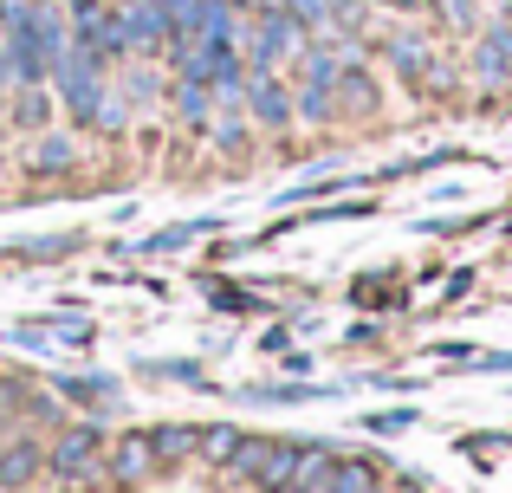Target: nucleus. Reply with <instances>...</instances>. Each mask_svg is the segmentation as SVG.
Listing matches in <instances>:
<instances>
[{
  "label": "nucleus",
  "mask_w": 512,
  "mask_h": 493,
  "mask_svg": "<svg viewBox=\"0 0 512 493\" xmlns=\"http://www.w3.org/2000/svg\"><path fill=\"white\" fill-rule=\"evenodd\" d=\"M234 474H247L260 493H286L292 487V468H299V442H273V435H240L234 461H227Z\"/></svg>",
  "instance_id": "1"
},
{
  "label": "nucleus",
  "mask_w": 512,
  "mask_h": 493,
  "mask_svg": "<svg viewBox=\"0 0 512 493\" xmlns=\"http://www.w3.org/2000/svg\"><path fill=\"white\" fill-rule=\"evenodd\" d=\"M52 78H59V98H65V111H72V124H91V117H98V98H104V59L85 52V46H72L52 65Z\"/></svg>",
  "instance_id": "2"
},
{
  "label": "nucleus",
  "mask_w": 512,
  "mask_h": 493,
  "mask_svg": "<svg viewBox=\"0 0 512 493\" xmlns=\"http://www.w3.org/2000/svg\"><path fill=\"white\" fill-rule=\"evenodd\" d=\"M46 474L52 481H104V435L98 429H65L59 448L46 455Z\"/></svg>",
  "instance_id": "3"
},
{
  "label": "nucleus",
  "mask_w": 512,
  "mask_h": 493,
  "mask_svg": "<svg viewBox=\"0 0 512 493\" xmlns=\"http://www.w3.org/2000/svg\"><path fill=\"white\" fill-rule=\"evenodd\" d=\"M286 52H299V20H292L286 7H266V13H260V26L247 33V59H253V72H273Z\"/></svg>",
  "instance_id": "4"
},
{
  "label": "nucleus",
  "mask_w": 512,
  "mask_h": 493,
  "mask_svg": "<svg viewBox=\"0 0 512 493\" xmlns=\"http://www.w3.org/2000/svg\"><path fill=\"white\" fill-rule=\"evenodd\" d=\"M104 474H111V487H143L150 474H163V461H156L150 435H117L104 455Z\"/></svg>",
  "instance_id": "5"
},
{
  "label": "nucleus",
  "mask_w": 512,
  "mask_h": 493,
  "mask_svg": "<svg viewBox=\"0 0 512 493\" xmlns=\"http://www.w3.org/2000/svg\"><path fill=\"white\" fill-rule=\"evenodd\" d=\"M39 468H46V455H39L26 435H7V442H0V487H33Z\"/></svg>",
  "instance_id": "6"
},
{
  "label": "nucleus",
  "mask_w": 512,
  "mask_h": 493,
  "mask_svg": "<svg viewBox=\"0 0 512 493\" xmlns=\"http://www.w3.org/2000/svg\"><path fill=\"white\" fill-rule=\"evenodd\" d=\"M33 46L46 65H59L65 52H72V26H65L59 7H46V0H33Z\"/></svg>",
  "instance_id": "7"
},
{
  "label": "nucleus",
  "mask_w": 512,
  "mask_h": 493,
  "mask_svg": "<svg viewBox=\"0 0 512 493\" xmlns=\"http://www.w3.org/2000/svg\"><path fill=\"white\" fill-rule=\"evenodd\" d=\"M247 111L260 117L266 130L292 124V98H286V85H273V78H266V72H253V85H247Z\"/></svg>",
  "instance_id": "8"
},
{
  "label": "nucleus",
  "mask_w": 512,
  "mask_h": 493,
  "mask_svg": "<svg viewBox=\"0 0 512 493\" xmlns=\"http://www.w3.org/2000/svg\"><path fill=\"white\" fill-rule=\"evenodd\" d=\"M59 396L65 403H85V409H117L124 403L117 377H59Z\"/></svg>",
  "instance_id": "9"
},
{
  "label": "nucleus",
  "mask_w": 512,
  "mask_h": 493,
  "mask_svg": "<svg viewBox=\"0 0 512 493\" xmlns=\"http://www.w3.org/2000/svg\"><path fill=\"white\" fill-rule=\"evenodd\" d=\"M124 26H130V46H163V39H169V13L156 7V0H130Z\"/></svg>",
  "instance_id": "10"
},
{
  "label": "nucleus",
  "mask_w": 512,
  "mask_h": 493,
  "mask_svg": "<svg viewBox=\"0 0 512 493\" xmlns=\"http://www.w3.org/2000/svg\"><path fill=\"white\" fill-rule=\"evenodd\" d=\"M506 65H512V26H493V33L480 39V52H474V72L487 78V85H500Z\"/></svg>",
  "instance_id": "11"
},
{
  "label": "nucleus",
  "mask_w": 512,
  "mask_h": 493,
  "mask_svg": "<svg viewBox=\"0 0 512 493\" xmlns=\"http://www.w3.org/2000/svg\"><path fill=\"white\" fill-rule=\"evenodd\" d=\"M240 435H247V429H234V422H214V429H195V455L208 461V468H227V461H234V448H240Z\"/></svg>",
  "instance_id": "12"
},
{
  "label": "nucleus",
  "mask_w": 512,
  "mask_h": 493,
  "mask_svg": "<svg viewBox=\"0 0 512 493\" xmlns=\"http://www.w3.org/2000/svg\"><path fill=\"white\" fill-rule=\"evenodd\" d=\"M143 435H150V448H156L163 468H175V461L195 455V429H188V422H163V429H143Z\"/></svg>",
  "instance_id": "13"
},
{
  "label": "nucleus",
  "mask_w": 512,
  "mask_h": 493,
  "mask_svg": "<svg viewBox=\"0 0 512 493\" xmlns=\"http://www.w3.org/2000/svg\"><path fill=\"white\" fill-rule=\"evenodd\" d=\"M331 448H299V468H292V487L286 493H325V481H331Z\"/></svg>",
  "instance_id": "14"
},
{
  "label": "nucleus",
  "mask_w": 512,
  "mask_h": 493,
  "mask_svg": "<svg viewBox=\"0 0 512 493\" xmlns=\"http://www.w3.org/2000/svg\"><path fill=\"white\" fill-rule=\"evenodd\" d=\"M325 493H376V468L370 461H331Z\"/></svg>",
  "instance_id": "15"
},
{
  "label": "nucleus",
  "mask_w": 512,
  "mask_h": 493,
  "mask_svg": "<svg viewBox=\"0 0 512 493\" xmlns=\"http://www.w3.org/2000/svg\"><path fill=\"white\" fill-rule=\"evenodd\" d=\"M175 111L201 130V124H208V85H201V78H182V85H175Z\"/></svg>",
  "instance_id": "16"
},
{
  "label": "nucleus",
  "mask_w": 512,
  "mask_h": 493,
  "mask_svg": "<svg viewBox=\"0 0 512 493\" xmlns=\"http://www.w3.org/2000/svg\"><path fill=\"white\" fill-rule=\"evenodd\" d=\"M338 98H344V111H376V85L363 72H338Z\"/></svg>",
  "instance_id": "17"
},
{
  "label": "nucleus",
  "mask_w": 512,
  "mask_h": 493,
  "mask_svg": "<svg viewBox=\"0 0 512 493\" xmlns=\"http://www.w3.org/2000/svg\"><path fill=\"white\" fill-rule=\"evenodd\" d=\"M0 33H7V39L33 33V0H0Z\"/></svg>",
  "instance_id": "18"
},
{
  "label": "nucleus",
  "mask_w": 512,
  "mask_h": 493,
  "mask_svg": "<svg viewBox=\"0 0 512 493\" xmlns=\"http://www.w3.org/2000/svg\"><path fill=\"white\" fill-rule=\"evenodd\" d=\"M13 253H26V260H65V253H78V234H52V241H20Z\"/></svg>",
  "instance_id": "19"
},
{
  "label": "nucleus",
  "mask_w": 512,
  "mask_h": 493,
  "mask_svg": "<svg viewBox=\"0 0 512 493\" xmlns=\"http://www.w3.org/2000/svg\"><path fill=\"white\" fill-rule=\"evenodd\" d=\"M33 169H39V176H46V169H72V137H46L33 150Z\"/></svg>",
  "instance_id": "20"
},
{
  "label": "nucleus",
  "mask_w": 512,
  "mask_h": 493,
  "mask_svg": "<svg viewBox=\"0 0 512 493\" xmlns=\"http://www.w3.org/2000/svg\"><path fill=\"white\" fill-rule=\"evenodd\" d=\"M208 228H221V221H188V228H163V234L150 241V253H175V247H188L195 234H208Z\"/></svg>",
  "instance_id": "21"
},
{
  "label": "nucleus",
  "mask_w": 512,
  "mask_h": 493,
  "mask_svg": "<svg viewBox=\"0 0 512 493\" xmlns=\"http://www.w3.org/2000/svg\"><path fill=\"white\" fill-rule=\"evenodd\" d=\"M150 377H175V383H201V364L195 357H163V364H143Z\"/></svg>",
  "instance_id": "22"
},
{
  "label": "nucleus",
  "mask_w": 512,
  "mask_h": 493,
  "mask_svg": "<svg viewBox=\"0 0 512 493\" xmlns=\"http://www.w3.org/2000/svg\"><path fill=\"white\" fill-rule=\"evenodd\" d=\"M305 85H338V59H331L325 46L305 52Z\"/></svg>",
  "instance_id": "23"
},
{
  "label": "nucleus",
  "mask_w": 512,
  "mask_h": 493,
  "mask_svg": "<svg viewBox=\"0 0 512 493\" xmlns=\"http://www.w3.org/2000/svg\"><path fill=\"white\" fill-rule=\"evenodd\" d=\"M13 409H26V383L20 377H0V422H7Z\"/></svg>",
  "instance_id": "24"
},
{
  "label": "nucleus",
  "mask_w": 512,
  "mask_h": 493,
  "mask_svg": "<svg viewBox=\"0 0 512 493\" xmlns=\"http://www.w3.org/2000/svg\"><path fill=\"white\" fill-rule=\"evenodd\" d=\"M299 111H305V117H331V85H305Z\"/></svg>",
  "instance_id": "25"
},
{
  "label": "nucleus",
  "mask_w": 512,
  "mask_h": 493,
  "mask_svg": "<svg viewBox=\"0 0 512 493\" xmlns=\"http://www.w3.org/2000/svg\"><path fill=\"white\" fill-rule=\"evenodd\" d=\"M422 59H428V52H422V39H396V65H402V72H415Z\"/></svg>",
  "instance_id": "26"
},
{
  "label": "nucleus",
  "mask_w": 512,
  "mask_h": 493,
  "mask_svg": "<svg viewBox=\"0 0 512 493\" xmlns=\"http://www.w3.org/2000/svg\"><path fill=\"white\" fill-rule=\"evenodd\" d=\"M409 422H415L409 409H389V416H370V429H376V435H396V429H409Z\"/></svg>",
  "instance_id": "27"
},
{
  "label": "nucleus",
  "mask_w": 512,
  "mask_h": 493,
  "mask_svg": "<svg viewBox=\"0 0 512 493\" xmlns=\"http://www.w3.org/2000/svg\"><path fill=\"white\" fill-rule=\"evenodd\" d=\"M39 117H46V98H39V91H26V98H20V124H39Z\"/></svg>",
  "instance_id": "28"
},
{
  "label": "nucleus",
  "mask_w": 512,
  "mask_h": 493,
  "mask_svg": "<svg viewBox=\"0 0 512 493\" xmlns=\"http://www.w3.org/2000/svg\"><path fill=\"white\" fill-rule=\"evenodd\" d=\"M214 137H221V150H240V117H221V130H214Z\"/></svg>",
  "instance_id": "29"
},
{
  "label": "nucleus",
  "mask_w": 512,
  "mask_h": 493,
  "mask_svg": "<svg viewBox=\"0 0 512 493\" xmlns=\"http://www.w3.org/2000/svg\"><path fill=\"white\" fill-rule=\"evenodd\" d=\"M156 7L169 13V33H175V20H182V13H188V0H156Z\"/></svg>",
  "instance_id": "30"
},
{
  "label": "nucleus",
  "mask_w": 512,
  "mask_h": 493,
  "mask_svg": "<svg viewBox=\"0 0 512 493\" xmlns=\"http://www.w3.org/2000/svg\"><path fill=\"white\" fill-rule=\"evenodd\" d=\"M65 7H91V0H65Z\"/></svg>",
  "instance_id": "31"
}]
</instances>
